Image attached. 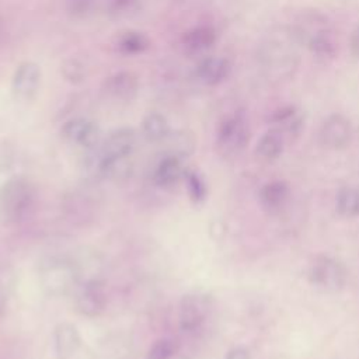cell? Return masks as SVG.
I'll return each instance as SVG.
<instances>
[{
	"mask_svg": "<svg viewBox=\"0 0 359 359\" xmlns=\"http://www.w3.org/2000/svg\"><path fill=\"white\" fill-rule=\"evenodd\" d=\"M208 311V303L206 299L196 296V294H188L184 296L180 304V327L185 332H194L198 331L205 321Z\"/></svg>",
	"mask_w": 359,
	"mask_h": 359,
	"instance_id": "30bf717a",
	"label": "cell"
},
{
	"mask_svg": "<svg viewBox=\"0 0 359 359\" xmlns=\"http://www.w3.org/2000/svg\"><path fill=\"white\" fill-rule=\"evenodd\" d=\"M309 278L317 287L337 292L346 283V271L338 259L330 255H318L310 264Z\"/></svg>",
	"mask_w": 359,
	"mask_h": 359,
	"instance_id": "3957f363",
	"label": "cell"
},
{
	"mask_svg": "<svg viewBox=\"0 0 359 359\" xmlns=\"http://www.w3.org/2000/svg\"><path fill=\"white\" fill-rule=\"evenodd\" d=\"M34 189L24 178L15 177L0 188V217L7 223L21 220L32 206Z\"/></svg>",
	"mask_w": 359,
	"mask_h": 359,
	"instance_id": "6da1fadb",
	"label": "cell"
},
{
	"mask_svg": "<svg viewBox=\"0 0 359 359\" xmlns=\"http://www.w3.org/2000/svg\"><path fill=\"white\" fill-rule=\"evenodd\" d=\"M142 133L150 142H161L170 133V126L164 115L158 112L147 114L142 121Z\"/></svg>",
	"mask_w": 359,
	"mask_h": 359,
	"instance_id": "d6986e66",
	"label": "cell"
},
{
	"mask_svg": "<svg viewBox=\"0 0 359 359\" xmlns=\"http://www.w3.org/2000/svg\"><path fill=\"white\" fill-rule=\"evenodd\" d=\"M94 0H65L67 13L73 17H84L93 7Z\"/></svg>",
	"mask_w": 359,
	"mask_h": 359,
	"instance_id": "484cf974",
	"label": "cell"
},
{
	"mask_svg": "<svg viewBox=\"0 0 359 359\" xmlns=\"http://www.w3.org/2000/svg\"><path fill=\"white\" fill-rule=\"evenodd\" d=\"M248 139L250 129L247 119L241 112H236L220 122L216 133V147L224 158H233L245 149Z\"/></svg>",
	"mask_w": 359,
	"mask_h": 359,
	"instance_id": "7a4b0ae2",
	"label": "cell"
},
{
	"mask_svg": "<svg viewBox=\"0 0 359 359\" xmlns=\"http://www.w3.org/2000/svg\"><path fill=\"white\" fill-rule=\"evenodd\" d=\"M230 70L231 66L226 57L208 56L196 66V76L203 84L216 86L229 77Z\"/></svg>",
	"mask_w": 359,
	"mask_h": 359,
	"instance_id": "7c38bea8",
	"label": "cell"
},
{
	"mask_svg": "<svg viewBox=\"0 0 359 359\" xmlns=\"http://www.w3.org/2000/svg\"><path fill=\"white\" fill-rule=\"evenodd\" d=\"M41 282L49 294L60 296L72 289L76 282V273L69 262L49 259L41 268Z\"/></svg>",
	"mask_w": 359,
	"mask_h": 359,
	"instance_id": "277c9868",
	"label": "cell"
},
{
	"mask_svg": "<svg viewBox=\"0 0 359 359\" xmlns=\"http://www.w3.org/2000/svg\"><path fill=\"white\" fill-rule=\"evenodd\" d=\"M307 46L311 55L323 62L332 59L337 53V42L327 28H317L307 34Z\"/></svg>",
	"mask_w": 359,
	"mask_h": 359,
	"instance_id": "9a60e30c",
	"label": "cell"
},
{
	"mask_svg": "<svg viewBox=\"0 0 359 359\" xmlns=\"http://www.w3.org/2000/svg\"><path fill=\"white\" fill-rule=\"evenodd\" d=\"M62 136L73 144L93 149L98 142L100 129L93 121L86 118H74L62 126Z\"/></svg>",
	"mask_w": 359,
	"mask_h": 359,
	"instance_id": "ba28073f",
	"label": "cell"
},
{
	"mask_svg": "<svg viewBox=\"0 0 359 359\" xmlns=\"http://www.w3.org/2000/svg\"><path fill=\"white\" fill-rule=\"evenodd\" d=\"M174 353L172 344L168 339H160L149 349L147 359H171Z\"/></svg>",
	"mask_w": 359,
	"mask_h": 359,
	"instance_id": "d4e9b609",
	"label": "cell"
},
{
	"mask_svg": "<svg viewBox=\"0 0 359 359\" xmlns=\"http://www.w3.org/2000/svg\"><path fill=\"white\" fill-rule=\"evenodd\" d=\"M41 67L35 62H22L17 66L11 80V94L17 101L28 102L35 98L41 86Z\"/></svg>",
	"mask_w": 359,
	"mask_h": 359,
	"instance_id": "5b68a950",
	"label": "cell"
},
{
	"mask_svg": "<svg viewBox=\"0 0 359 359\" xmlns=\"http://www.w3.org/2000/svg\"><path fill=\"white\" fill-rule=\"evenodd\" d=\"M139 80L132 72H118L102 83V93L116 101H130L137 95Z\"/></svg>",
	"mask_w": 359,
	"mask_h": 359,
	"instance_id": "9c48e42d",
	"label": "cell"
},
{
	"mask_svg": "<svg viewBox=\"0 0 359 359\" xmlns=\"http://www.w3.org/2000/svg\"><path fill=\"white\" fill-rule=\"evenodd\" d=\"M184 172L180 158L175 156H167L160 161L154 171V182L158 187L168 188L175 185L181 177H184Z\"/></svg>",
	"mask_w": 359,
	"mask_h": 359,
	"instance_id": "ac0fdd59",
	"label": "cell"
},
{
	"mask_svg": "<svg viewBox=\"0 0 359 359\" xmlns=\"http://www.w3.org/2000/svg\"><path fill=\"white\" fill-rule=\"evenodd\" d=\"M290 189L285 181L276 180L265 184L259 191L261 205L269 212L280 210L287 202Z\"/></svg>",
	"mask_w": 359,
	"mask_h": 359,
	"instance_id": "2e32d148",
	"label": "cell"
},
{
	"mask_svg": "<svg viewBox=\"0 0 359 359\" xmlns=\"http://www.w3.org/2000/svg\"><path fill=\"white\" fill-rule=\"evenodd\" d=\"M337 210L345 217H353L359 215V189L344 187L337 195Z\"/></svg>",
	"mask_w": 359,
	"mask_h": 359,
	"instance_id": "44dd1931",
	"label": "cell"
},
{
	"mask_svg": "<svg viewBox=\"0 0 359 359\" xmlns=\"http://www.w3.org/2000/svg\"><path fill=\"white\" fill-rule=\"evenodd\" d=\"M115 45H116V49L123 55H139L149 48L150 42L147 36L143 35L142 32L126 31L116 38Z\"/></svg>",
	"mask_w": 359,
	"mask_h": 359,
	"instance_id": "ffe728a7",
	"label": "cell"
},
{
	"mask_svg": "<svg viewBox=\"0 0 359 359\" xmlns=\"http://www.w3.org/2000/svg\"><path fill=\"white\" fill-rule=\"evenodd\" d=\"M53 339H55L56 353L60 359H69L72 355H74L79 351L81 345V339L77 328L67 323H62L55 328Z\"/></svg>",
	"mask_w": 359,
	"mask_h": 359,
	"instance_id": "5bb4252c",
	"label": "cell"
},
{
	"mask_svg": "<svg viewBox=\"0 0 359 359\" xmlns=\"http://www.w3.org/2000/svg\"><path fill=\"white\" fill-rule=\"evenodd\" d=\"M76 309L80 314L87 317L100 316L107 304V294L104 286L98 280L86 282L76 293Z\"/></svg>",
	"mask_w": 359,
	"mask_h": 359,
	"instance_id": "52a82bcc",
	"label": "cell"
},
{
	"mask_svg": "<svg viewBox=\"0 0 359 359\" xmlns=\"http://www.w3.org/2000/svg\"><path fill=\"white\" fill-rule=\"evenodd\" d=\"M60 72L65 77V80H67L72 84H80L86 80L87 77V70L86 66L77 60V59H66L62 66H60Z\"/></svg>",
	"mask_w": 359,
	"mask_h": 359,
	"instance_id": "7402d4cb",
	"label": "cell"
},
{
	"mask_svg": "<svg viewBox=\"0 0 359 359\" xmlns=\"http://www.w3.org/2000/svg\"><path fill=\"white\" fill-rule=\"evenodd\" d=\"M272 129L278 130L285 139L296 137L304 126V115L294 105H286L273 111L269 116Z\"/></svg>",
	"mask_w": 359,
	"mask_h": 359,
	"instance_id": "8fae6325",
	"label": "cell"
},
{
	"mask_svg": "<svg viewBox=\"0 0 359 359\" xmlns=\"http://www.w3.org/2000/svg\"><path fill=\"white\" fill-rule=\"evenodd\" d=\"M283 146H285V137L278 130L271 128L257 142L255 156L261 161H266V163L273 161L282 154Z\"/></svg>",
	"mask_w": 359,
	"mask_h": 359,
	"instance_id": "e0dca14e",
	"label": "cell"
},
{
	"mask_svg": "<svg viewBox=\"0 0 359 359\" xmlns=\"http://www.w3.org/2000/svg\"><path fill=\"white\" fill-rule=\"evenodd\" d=\"M226 359H250V352L243 346H236L226 353Z\"/></svg>",
	"mask_w": 359,
	"mask_h": 359,
	"instance_id": "4316f807",
	"label": "cell"
},
{
	"mask_svg": "<svg viewBox=\"0 0 359 359\" xmlns=\"http://www.w3.org/2000/svg\"><path fill=\"white\" fill-rule=\"evenodd\" d=\"M140 7V0H109V11L115 15H130Z\"/></svg>",
	"mask_w": 359,
	"mask_h": 359,
	"instance_id": "cb8c5ba5",
	"label": "cell"
},
{
	"mask_svg": "<svg viewBox=\"0 0 359 359\" xmlns=\"http://www.w3.org/2000/svg\"><path fill=\"white\" fill-rule=\"evenodd\" d=\"M184 178L187 181L189 196L194 202H202L206 196V187L202 181V178L194 172V171H185Z\"/></svg>",
	"mask_w": 359,
	"mask_h": 359,
	"instance_id": "603a6c76",
	"label": "cell"
},
{
	"mask_svg": "<svg viewBox=\"0 0 359 359\" xmlns=\"http://www.w3.org/2000/svg\"><path fill=\"white\" fill-rule=\"evenodd\" d=\"M352 137L351 122L341 114L330 115L320 128V142L327 149L338 150L345 147Z\"/></svg>",
	"mask_w": 359,
	"mask_h": 359,
	"instance_id": "8992f818",
	"label": "cell"
},
{
	"mask_svg": "<svg viewBox=\"0 0 359 359\" xmlns=\"http://www.w3.org/2000/svg\"><path fill=\"white\" fill-rule=\"evenodd\" d=\"M351 50L355 56L359 57V25L353 29L351 35Z\"/></svg>",
	"mask_w": 359,
	"mask_h": 359,
	"instance_id": "83f0119b",
	"label": "cell"
},
{
	"mask_svg": "<svg viewBox=\"0 0 359 359\" xmlns=\"http://www.w3.org/2000/svg\"><path fill=\"white\" fill-rule=\"evenodd\" d=\"M216 31L210 25H198L187 32L181 38V45L187 53H201L208 50L216 42Z\"/></svg>",
	"mask_w": 359,
	"mask_h": 359,
	"instance_id": "4fadbf2b",
	"label": "cell"
}]
</instances>
